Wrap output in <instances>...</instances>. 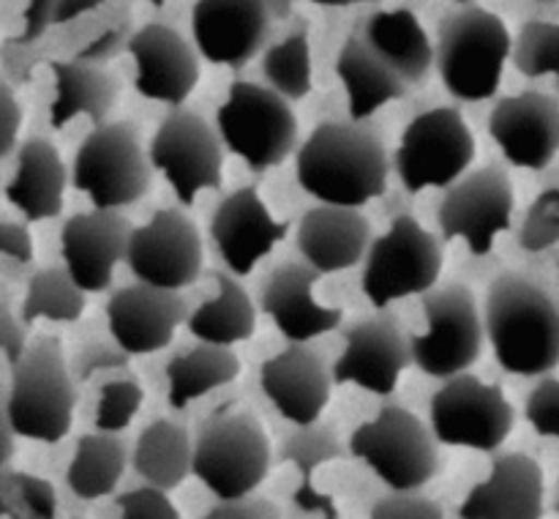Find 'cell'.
I'll return each instance as SVG.
<instances>
[{"instance_id":"42","label":"cell","mask_w":559,"mask_h":519,"mask_svg":"<svg viewBox=\"0 0 559 519\" xmlns=\"http://www.w3.org/2000/svg\"><path fill=\"white\" fill-rule=\"evenodd\" d=\"M524 418L530 421V426H533L538 435L559 440V380H555V377H544V380L530 391L527 404H524Z\"/></svg>"},{"instance_id":"55","label":"cell","mask_w":559,"mask_h":519,"mask_svg":"<svg viewBox=\"0 0 559 519\" xmlns=\"http://www.w3.org/2000/svg\"><path fill=\"white\" fill-rule=\"evenodd\" d=\"M317 5H325V9H347V5H358V3H377V0H311Z\"/></svg>"},{"instance_id":"23","label":"cell","mask_w":559,"mask_h":519,"mask_svg":"<svg viewBox=\"0 0 559 519\" xmlns=\"http://www.w3.org/2000/svg\"><path fill=\"white\" fill-rule=\"evenodd\" d=\"M260 386L282 418L304 426L320 421L331 402L333 377L317 350L306 342H289L282 353L262 364Z\"/></svg>"},{"instance_id":"12","label":"cell","mask_w":559,"mask_h":519,"mask_svg":"<svg viewBox=\"0 0 559 519\" xmlns=\"http://www.w3.org/2000/svg\"><path fill=\"white\" fill-rule=\"evenodd\" d=\"M431 435L442 446L475 448L491 453L508 440L516 424V410L500 386L478 380L475 375H453L437 388L429 402Z\"/></svg>"},{"instance_id":"46","label":"cell","mask_w":559,"mask_h":519,"mask_svg":"<svg viewBox=\"0 0 559 519\" xmlns=\"http://www.w3.org/2000/svg\"><path fill=\"white\" fill-rule=\"evenodd\" d=\"M207 519H276L282 517L276 503L267 497H257L254 492L240 497H229V500H218L216 506L207 508Z\"/></svg>"},{"instance_id":"24","label":"cell","mask_w":559,"mask_h":519,"mask_svg":"<svg viewBox=\"0 0 559 519\" xmlns=\"http://www.w3.org/2000/svg\"><path fill=\"white\" fill-rule=\"evenodd\" d=\"M320 273L306 262H284L273 268L262 287V311L287 342H311L342 326V309L314 300Z\"/></svg>"},{"instance_id":"25","label":"cell","mask_w":559,"mask_h":519,"mask_svg":"<svg viewBox=\"0 0 559 519\" xmlns=\"http://www.w3.org/2000/svg\"><path fill=\"white\" fill-rule=\"evenodd\" d=\"M544 470L527 453H497L489 479L464 497L462 519H540L544 517Z\"/></svg>"},{"instance_id":"35","label":"cell","mask_w":559,"mask_h":519,"mask_svg":"<svg viewBox=\"0 0 559 519\" xmlns=\"http://www.w3.org/2000/svg\"><path fill=\"white\" fill-rule=\"evenodd\" d=\"M129 464V448L118 432H93L82 435L74 446L66 484L80 500H98L112 495Z\"/></svg>"},{"instance_id":"20","label":"cell","mask_w":559,"mask_h":519,"mask_svg":"<svg viewBox=\"0 0 559 519\" xmlns=\"http://www.w3.org/2000/svg\"><path fill=\"white\" fill-rule=\"evenodd\" d=\"M131 224L109 208L74 213L60 229V257L66 271L85 293H104L115 268L126 260Z\"/></svg>"},{"instance_id":"3","label":"cell","mask_w":559,"mask_h":519,"mask_svg":"<svg viewBox=\"0 0 559 519\" xmlns=\"http://www.w3.org/2000/svg\"><path fill=\"white\" fill-rule=\"evenodd\" d=\"M5 408L16 437L52 446L69 435L76 388L58 337L38 333L11 364Z\"/></svg>"},{"instance_id":"27","label":"cell","mask_w":559,"mask_h":519,"mask_svg":"<svg viewBox=\"0 0 559 519\" xmlns=\"http://www.w3.org/2000/svg\"><path fill=\"white\" fill-rule=\"evenodd\" d=\"M69 173L58 148L41 137H31L16 151L14 178L5 186V200L27 222H49L63 211Z\"/></svg>"},{"instance_id":"30","label":"cell","mask_w":559,"mask_h":519,"mask_svg":"<svg viewBox=\"0 0 559 519\" xmlns=\"http://www.w3.org/2000/svg\"><path fill=\"white\" fill-rule=\"evenodd\" d=\"M336 76L347 91L349 120L364 123L385 104L407 96V82L393 74L360 36H349L336 55Z\"/></svg>"},{"instance_id":"45","label":"cell","mask_w":559,"mask_h":519,"mask_svg":"<svg viewBox=\"0 0 559 519\" xmlns=\"http://www.w3.org/2000/svg\"><path fill=\"white\" fill-rule=\"evenodd\" d=\"M129 358L131 355L123 353L115 339H112V344L87 342L76 350L74 361L69 364V369H71V377H74V380L85 382L102 369H129Z\"/></svg>"},{"instance_id":"47","label":"cell","mask_w":559,"mask_h":519,"mask_svg":"<svg viewBox=\"0 0 559 519\" xmlns=\"http://www.w3.org/2000/svg\"><path fill=\"white\" fill-rule=\"evenodd\" d=\"M25 347H27V326L22 322V317L14 315L9 295H0V353H3V358L9 361L11 366L16 358H20Z\"/></svg>"},{"instance_id":"17","label":"cell","mask_w":559,"mask_h":519,"mask_svg":"<svg viewBox=\"0 0 559 519\" xmlns=\"http://www.w3.org/2000/svg\"><path fill=\"white\" fill-rule=\"evenodd\" d=\"M126 52L134 58V87L142 98L183 107L200 85V60L194 47L164 22H147L131 33Z\"/></svg>"},{"instance_id":"41","label":"cell","mask_w":559,"mask_h":519,"mask_svg":"<svg viewBox=\"0 0 559 519\" xmlns=\"http://www.w3.org/2000/svg\"><path fill=\"white\" fill-rule=\"evenodd\" d=\"M559 240V191L538 197L522 229V246L527 251H544Z\"/></svg>"},{"instance_id":"59","label":"cell","mask_w":559,"mask_h":519,"mask_svg":"<svg viewBox=\"0 0 559 519\" xmlns=\"http://www.w3.org/2000/svg\"><path fill=\"white\" fill-rule=\"evenodd\" d=\"M557 104H559V76H557Z\"/></svg>"},{"instance_id":"22","label":"cell","mask_w":559,"mask_h":519,"mask_svg":"<svg viewBox=\"0 0 559 519\" xmlns=\"http://www.w3.org/2000/svg\"><path fill=\"white\" fill-rule=\"evenodd\" d=\"M271 25L265 0H197L191 11L194 47L207 63L243 69L262 49Z\"/></svg>"},{"instance_id":"8","label":"cell","mask_w":559,"mask_h":519,"mask_svg":"<svg viewBox=\"0 0 559 519\" xmlns=\"http://www.w3.org/2000/svg\"><path fill=\"white\" fill-rule=\"evenodd\" d=\"M440 443L429 426L409 410L388 404L374 421L360 424L349 437V453L374 470L377 479L396 492L424 489L440 473Z\"/></svg>"},{"instance_id":"15","label":"cell","mask_w":559,"mask_h":519,"mask_svg":"<svg viewBox=\"0 0 559 519\" xmlns=\"http://www.w3.org/2000/svg\"><path fill=\"white\" fill-rule=\"evenodd\" d=\"M126 266L136 282L183 290L202 273V238L180 208H162L142 227H131Z\"/></svg>"},{"instance_id":"32","label":"cell","mask_w":559,"mask_h":519,"mask_svg":"<svg viewBox=\"0 0 559 519\" xmlns=\"http://www.w3.org/2000/svg\"><path fill=\"white\" fill-rule=\"evenodd\" d=\"M238 355L224 344L200 342L194 347L180 350L167 364V402L173 410L189 408L197 399L207 397L211 391L229 386L240 377Z\"/></svg>"},{"instance_id":"18","label":"cell","mask_w":559,"mask_h":519,"mask_svg":"<svg viewBox=\"0 0 559 519\" xmlns=\"http://www.w3.org/2000/svg\"><path fill=\"white\" fill-rule=\"evenodd\" d=\"M189 317L180 290L131 284L107 300V331L129 355H153L167 347Z\"/></svg>"},{"instance_id":"2","label":"cell","mask_w":559,"mask_h":519,"mask_svg":"<svg viewBox=\"0 0 559 519\" xmlns=\"http://www.w3.org/2000/svg\"><path fill=\"white\" fill-rule=\"evenodd\" d=\"M484 333L508 375L544 377L559 366V306L519 273L491 282Z\"/></svg>"},{"instance_id":"54","label":"cell","mask_w":559,"mask_h":519,"mask_svg":"<svg viewBox=\"0 0 559 519\" xmlns=\"http://www.w3.org/2000/svg\"><path fill=\"white\" fill-rule=\"evenodd\" d=\"M289 3H293V0H265L271 16H278V20L289 16Z\"/></svg>"},{"instance_id":"28","label":"cell","mask_w":559,"mask_h":519,"mask_svg":"<svg viewBox=\"0 0 559 519\" xmlns=\"http://www.w3.org/2000/svg\"><path fill=\"white\" fill-rule=\"evenodd\" d=\"M360 38L407 85H420L431 74V69H435L431 38L413 11H374L364 22Z\"/></svg>"},{"instance_id":"1","label":"cell","mask_w":559,"mask_h":519,"mask_svg":"<svg viewBox=\"0 0 559 519\" xmlns=\"http://www.w3.org/2000/svg\"><path fill=\"white\" fill-rule=\"evenodd\" d=\"M391 158L385 142L364 123L328 120L295 153L300 189L325 205L364 208L385 194Z\"/></svg>"},{"instance_id":"16","label":"cell","mask_w":559,"mask_h":519,"mask_svg":"<svg viewBox=\"0 0 559 519\" xmlns=\"http://www.w3.org/2000/svg\"><path fill=\"white\" fill-rule=\"evenodd\" d=\"M409 364V337L396 317L380 311L344 331V350L333 364L331 377L338 386L353 382L377 397H391Z\"/></svg>"},{"instance_id":"29","label":"cell","mask_w":559,"mask_h":519,"mask_svg":"<svg viewBox=\"0 0 559 519\" xmlns=\"http://www.w3.org/2000/svg\"><path fill=\"white\" fill-rule=\"evenodd\" d=\"M55 98L49 104V126L63 129L85 115L93 126L104 123L118 102V80L109 71L85 60H52Z\"/></svg>"},{"instance_id":"50","label":"cell","mask_w":559,"mask_h":519,"mask_svg":"<svg viewBox=\"0 0 559 519\" xmlns=\"http://www.w3.org/2000/svg\"><path fill=\"white\" fill-rule=\"evenodd\" d=\"M0 257L16 266H27L33 260V238L25 224L0 219Z\"/></svg>"},{"instance_id":"33","label":"cell","mask_w":559,"mask_h":519,"mask_svg":"<svg viewBox=\"0 0 559 519\" xmlns=\"http://www.w3.org/2000/svg\"><path fill=\"white\" fill-rule=\"evenodd\" d=\"M191 448L194 443L186 426L158 418L140 432L129 462L145 484L173 492L191 475Z\"/></svg>"},{"instance_id":"60","label":"cell","mask_w":559,"mask_h":519,"mask_svg":"<svg viewBox=\"0 0 559 519\" xmlns=\"http://www.w3.org/2000/svg\"><path fill=\"white\" fill-rule=\"evenodd\" d=\"M544 3H555V0H544Z\"/></svg>"},{"instance_id":"9","label":"cell","mask_w":559,"mask_h":519,"mask_svg":"<svg viewBox=\"0 0 559 519\" xmlns=\"http://www.w3.org/2000/svg\"><path fill=\"white\" fill-rule=\"evenodd\" d=\"M426 331L409 337L413 364L435 380L467 371L484 350V317L473 290L451 282L420 295Z\"/></svg>"},{"instance_id":"58","label":"cell","mask_w":559,"mask_h":519,"mask_svg":"<svg viewBox=\"0 0 559 519\" xmlns=\"http://www.w3.org/2000/svg\"><path fill=\"white\" fill-rule=\"evenodd\" d=\"M453 3H459V5H469V3H475V0H453Z\"/></svg>"},{"instance_id":"11","label":"cell","mask_w":559,"mask_h":519,"mask_svg":"<svg viewBox=\"0 0 559 519\" xmlns=\"http://www.w3.org/2000/svg\"><path fill=\"white\" fill-rule=\"evenodd\" d=\"M475 158V137L453 107L420 113L404 129L393 156L404 191L418 194L424 189H448L462 178Z\"/></svg>"},{"instance_id":"37","label":"cell","mask_w":559,"mask_h":519,"mask_svg":"<svg viewBox=\"0 0 559 519\" xmlns=\"http://www.w3.org/2000/svg\"><path fill=\"white\" fill-rule=\"evenodd\" d=\"M267 87L287 102H300L311 93V49L309 33L295 31L284 42L267 47L262 58Z\"/></svg>"},{"instance_id":"40","label":"cell","mask_w":559,"mask_h":519,"mask_svg":"<svg viewBox=\"0 0 559 519\" xmlns=\"http://www.w3.org/2000/svg\"><path fill=\"white\" fill-rule=\"evenodd\" d=\"M145 391L131 377L109 380L98 388L96 399V429L98 432H123L140 413Z\"/></svg>"},{"instance_id":"5","label":"cell","mask_w":559,"mask_h":519,"mask_svg":"<svg viewBox=\"0 0 559 519\" xmlns=\"http://www.w3.org/2000/svg\"><path fill=\"white\" fill-rule=\"evenodd\" d=\"M271 470V440L251 413L222 410L200 426L191 473L216 500L254 492Z\"/></svg>"},{"instance_id":"44","label":"cell","mask_w":559,"mask_h":519,"mask_svg":"<svg viewBox=\"0 0 559 519\" xmlns=\"http://www.w3.org/2000/svg\"><path fill=\"white\" fill-rule=\"evenodd\" d=\"M445 511L437 500L418 495L415 492H396L391 489V495L380 497L371 508V519H442Z\"/></svg>"},{"instance_id":"51","label":"cell","mask_w":559,"mask_h":519,"mask_svg":"<svg viewBox=\"0 0 559 519\" xmlns=\"http://www.w3.org/2000/svg\"><path fill=\"white\" fill-rule=\"evenodd\" d=\"M52 11L55 0H27L25 25H22L20 36L11 38L9 47H27V44L38 42L47 33V27L52 25Z\"/></svg>"},{"instance_id":"39","label":"cell","mask_w":559,"mask_h":519,"mask_svg":"<svg viewBox=\"0 0 559 519\" xmlns=\"http://www.w3.org/2000/svg\"><path fill=\"white\" fill-rule=\"evenodd\" d=\"M513 69L527 80L559 76V25L546 20L524 22L511 42Z\"/></svg>"},{"instance_id":"43","label":"cell","mask_w":559,"mask_h":519,"mask_svg":"<svg viewBox=\"0 0 559 519\" xmlns=\"http://www.w3.org/2000/svg\"><path fill=\"white\" fill-rule=\"evenodd\" d=\"M115 506L120 508L126 519H178V508L169 500V492L158 486H140V489L123 492L115 497Z\"/></svg>"},{"instance_id":"49","label":"cell","mask_w":559,"mask_h":519,"mask_svg":"<svg viewBox=\"0 0 559 519\" xmlns=\"http://www.w3.org/2000/svg\"><path fill=\"white\" fill-rule=\"evenodd\" d=\"M20 129H22L20 102H16L14 91H11L5 82H0V158H5L16 148Z\"/></svg>"},{"instance_id":"4","label":"cell","mask_w":559,"mask_h":519,"mask_svg":"<svg viewBox=\"0 0 559 519\" xmlns=\"http://www.w3.org/2000/svg\"><path fill=\"white\" fill-rule=\"evenodd\" d=\"M511 42L506 22L480 5L448 11L437 27L435 47V69L445 91L459 102L495 98L511 58Z\"/></svg>"},{"instance_id":"31","label":"cell","mask_w":559,"mask_h":519,"mask_svg":"<svg viewBox=\"0 0 559 519\" xmlns=\"http://www.w3.org/2000/svg\"><path fill=\"white\" fill-rule=\"evenodd\" d=\"M344 457L342 437L336 435V429L328 424H311L298 426L293 435H287L282 451H278V462L293 464L300 473V486L293 495L295 508L304 514H317V517L336 519L338 508L333 503L331 495L314 489V470L322 468V464L338 462Z\"/></svg>"},{"instance_id":"10","label":"cell","mask_w":559,"mask_h":519,"mask_svg":"<svg viewBox=\"0 0 559 519\" xmlns=\"http://www.w3.org/2000/svg\"><path fill=\"white\" fill-rule=\"evenodd\" d=\"M442 273V244L415 216H396L391 229L366 249L360 290L371 306L385 309L393 300L424 295Z\"/></svg>"},{"instance_id":"48","label":"cell","mask_w":559,"mask_h":519,"mask_svg":"<svg viewBox=\"0 0 559 519\" xmlns=\"http://www.w3.org/2000/svg\"><path fill=\"white\" fill-rule=\"evenodd\" d=\"M129 22H118V25L107 27L104 33H98L87 47L80 49L76 60H85V63H107L115 55L123 52L126 44H129Z\"/></svg>"},{"instance_id":"57","label":"cell","mask_w":559,"mask_h":519,"mask_svg":"<svg viewBox=\"0 0 559 519\" xmlns=\"http://www.w3.org/2000/svg\"><path fill=\"white\" fill-rule=\"evenodd\" d=\"M147 3H151V5H156V9H162V5H164V0H147Z\"/></svg>"},{"instance_id":"21","label":"cell","mask_w":559,"mask_h":519,"mask_svg":"<svg viewBox=\"0 0 559 519\" xmlns=\"http://www.w3.org/2000/svg\"><path fill=\"white\" fill-rule=\"evenodd\" d=\"M489 134L513 167L546 169L559 151L557 98L540 91L500 98L489 115Z\"/></svg>"},{"instance_id":"6","label":"cell","mask_w":559,"mask_h":519,"mask_svg":"<svg viewBox=\"0 0 559 519\" xmlns=\"http://www.w3.org/2000/svg\"><path fill=\"white\" fill-rule=\"evenodd\" d=\"M153 164L134 123H98L76 148L71 186L91 197L93 208L120 211L151 191Z\"/></svg>"},{"instance_id":"13","label":"cell","mask_w":559,"mask_h":519,"mask_svg":"<svg viewBox=\"0 0 559 519\" xmlns=\"http://www.w3.org/2000/svg\"><path fill=\"white\" fill-rule=\"evenodd\" d=\"M153 169L173 186L180 205H194L200 191L222 189V140L202 115L175 107L153 134L147 148Z\"/></svg>"},{"instance_id":"7","label":"cell","mask_w":559,"mask_h":519,"mask_svg":"<svg viewBox=\"0 0 559 519\" xmlns=\"http://www.w3.org/2000/svg\"><path fill=\"white\" fill-rule=\"evenodd\" d=\"M218 137L254 173L287 162L298 145V120L287 98L254 82H233L216 113Z\"/></svg>"},{"instance_id":"38","label":"cell","mask_w":559,"mask_h":519,"mask_svg":"<svg viewBox=\"0 0 559 519\" xmlns=\"http://www.w3.org/2000/svg\"><path fill=\"white\" fill-rule=\"evenodd\" d=\"M58 495L38 475L0 468V519H55Z\"/></svg>"},{"instance_id":"53","label":"cell","mask_w":559,"mask_h":519,"mask_svg":"<svg viewBox=\"0 0 559 519\" xmlns=\"http://www.w3.org/2000/svg\"><path fill=\"white\" fill-rule=\"evenodd\" d=\"M16 435H14V426L9 421V408H5V386L0 380V468L11 462L16 451Z\"/></svg>"},{"instance_id":"36","label":"cell","mask_w":559,"mask_h":519,"mask_svg":"<svg viewBox=\"0 0 559 519\" xmlns=\"http://www.w3.org/2000/svg\"><path fill=\"white\" fill-rule=\"evenodd\" d=\"M85 290L76 287L66 266L41 268L27 282V295L22 300V322L31 326L36 320L76 322L85 315Z\"/></svg>"},{"instance_id":"56","label":"cell","mask_w":559,"mask_h":519,"mask_svg":"<svg viewBox=\"0 0 559 519\" xmlns=\"http://www.w3.org/2000/svg\"><path fill=\"white\" fill-rule=\"evenodd\" d=\"M555 511L559 514V481H557V492H555Z\"/></svg>"},{"instance_id":"26","label":"cell","mask_w":559,"mask_h":519,"mask_svg":"<svg viewBox=\"0 0 559 519\" xmlns=\"http://www.w3.org/2000/svg\"><path fill=\"white\" fill-rule=\"evenodd\" d=\"M295 244L306 266L325 276L360 266L371 244V227L358 208L320 202L304 213Z\"/></svg>"},{"instance_id":"14","label":"cell","mask_w":559,"mask_h":519,"mask_svg":"<svg viewBox=\"0 0 559 519\" xmlns=\"http://www.w3.org/2000/svg\"><path fill=\"white\" fill-rule=\"evenodd\" d=\"M437 219L442 238L464 240L475 257L489 255L497 235L511 229L513 219V184L506 167L489 164L453 180L445 189Z\"/></svg>"},{"instance_id":"52","label":"cell","mask_w":559,"mask_h":519,"mask_svg":"<svg viewBox=\"0 0 559 519\" xmlns=\"http://www.w3.org/2000/svg\"><path fill=\"white\" fill-rule=\"evenodd\" d=\"M104 3H109V0H55L52 25H69L71 20L91 14V11H96Z\"/></svg>"},{"instance_id":"19","label":"cell","mask_w":559,"mask_h":519,"mask_svg":"<svg viewBox=\"0 0 559 519\" xmlns=\"http://www.w3.org/2000/svg\"><path fill=\"white\" fill-rule=\"evenodd\" d=\"M289 233L287 222H276L254 186L224 197L211 216V240L233 276H249L262 257L271 255Z\"/></svg>"},{"instance_id":"34","label":"cell","mask_w":559,"mask_h":519,"mask_svg":"<svg viewBox=\"0 0 559 519\" xmlns=\"http://www.w3.org/2000/svg\"><path fill=\"white\" fill-rule=\"evenodd\" d=\"M213 282H216V295L186 317L191 337H197L200 342L224 344V347L251 339L257 326L254 300L249 298V293L240 287L238 276L233 273L216 271Z\"/></svg>"}]
</instances>
